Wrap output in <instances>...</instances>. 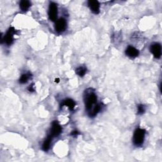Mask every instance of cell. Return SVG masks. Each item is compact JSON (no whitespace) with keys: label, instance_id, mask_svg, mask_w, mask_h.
Wrapping results in <instances>:
<instances>
[{"label":"cell","instance_id":"6da1fadb","mask_svg":"<svg viewBox=\"0 0 162 162\" xmlns=\"http://www.w3.org/2000/svg\"><path fill=\"white\" fill-rule=\"evenodd\" d=\"M84 101L86 109L88 112V114L91 112L93 108L97 104V96L91 88L86 89L84 93Z\"/></svg>","mask_w":162,"mask_h":162},{"label":"cell","instance_id":"7a4b0ae2","mask_svg":"<svg viewBox=\"0 0 162 162\" xmlns=\"http://www.w3.org/2000/svg\"><path fill=\"white\" fill-rule=\"evenodd\" d=\"M146 131L144 129H135L133 135V143L136 146H140L143 144L144 140Z\"/></svg>","mask_w":162,"mask_h":162},{"label":"cell","instance_id":"3957f363","mask_svg":"<svg viewBox=\"0 0 162 162\" xmlns=\"http://www.w3.org/2000/svg\"><path fill=\"white\" fill-rule=\"evenodd\" d=\"M49 18L51 21H55L58 15V7L56 3L51 2L49 6L48 10Z\"/></svg>","mask_w":162,"mask_h":162},{"label":"cell","instance_id":"277c9868","mask_svg":"<svg viewBox=\"0 0 162 162\" xmlns=\"http://www.w3.org/2000/svg\"><path fill=\"white\" fill-rule=\"evenodd\" d=\"M15 33H16V31L15 29H14V27H10L5 34L4 38H3V39L1 41V43H3V41H4V42L7 45L12 44L13 42V35Z\"/></svg>","mask_w":162,"mask_h":162},{"label":"cell","instance_id":"5b68a950","mask_svg":"<svg viewBox=\"0 0 162 162\" xmlns=\"http://www.w3.org/2000/svg\"><path fill=\"white\" fill-rule=\"evenodd\" d=\"M62 128L57 121H54L52 123V126L50 130V135L52 137H56L61 134Z\"/></svg>","mask_w":162,"mask_h":162},{"label":"cell","instance_id":"8992f818","mask_svg":"<svg viewBox=\"0 0 162 162\" xmlns=\"http://www.w3.org/2000/svg\"><path fill=\"white\" fill-rule=\"evenodd\" d=\"M150 51L154 55V58H160L161 55V46L159 43H154L150 46Z\"/></svg>","mask_w":162,"mask_h":162},{"label":"cell","instance_id":"52a82bcc","mask_svg":"<svg viewBox=\"0 0 162 162\" xmlns=\"http://www.w3.org/2000/svg\"><path fill=\"white\" fill-rule=\"evenodd\" d=\"M67 27V22L66 20L63 18H60L59 20L56 21L55 24V31L57 32H62L65 31Z\"/></svg>","mask_w":162,"mask_h":162},{"label":"cell","instance_id":"ba28073f","mask_svg":"<svg viewBox=\"0 0 162 162\" xmlns=\"http://www.w3.org/2000/svg\"><path fill=\"white\" fill-rule=\"evenodd\" d=\"M88 6L92 12L95 14H98L100 13V3L96 0H90L88 1Z\"/></svg>","mask_w":162,"mask_h":162},{"label":"cell","instance_id":"9c48e42d","mask_svg":"<svg viewBox=\"0 0 162 162\" xmlns=\"http://www.w3.org/2000/svg\"><path fill=\"white\" fill-rule=\"evenodd\" d=\"M126 54L127 56H129V57L131 58H136L139 55V52L136 48H135L134 47L132 46H129L126 50Z\"/></svg>","mask_w":162,"mask_h":162},{"label":"cell","instance_id":"30bf717a","mask_svg":"<svg viewBox=\"0 0 162 162\" xmlns=\"http://www.w3.org/2000/svg\"><path fill=\"white\" fill-rule=\"evenodd\" d=\"M52 136L50 134L48 135L47 138L45 139V141H44L43 146H42V149L44 151H47L48 149L50 148V145L51 143V140H52Z\"/></svg>","mask_w":162,"mask_h":162},{"label":"cell","instance_id":"8fae6325","mask_svg":"<svg viewBox=\"0 0 162 162\" xmlns=\"http://www.w3.org/2000/svg\"><path fill=\"white\" fill-rule=\"evenodd\" d=\"M101 108H102V104H101V103L97 104V103L95 105V107L93 108L91 112L89 113L88 115H89V116H91V117H95V116H96L97 114L101 111Z\"/></svg>","mask_w":162,"mask_h":162},{"label":"cell","instance_id":"7c38bea8","mask_svg":"<svg viewBox=\"0 0 162 162\" xmlns=\"http://www.w3.org/2000/svg\"><path fill=\"white\" fill-rule=\"evenodd\" d=\"M63 106H66L69 108L70 110H72V109H74L75 106V103L73 100L67 99L63 101V102L61 104V108L63 107Z\"/></svg>","mask_w":162,"mask_h":162},{"label":"cell","instance_id":"4fadbf2b","mask_svg":"<svg viewBox=\"0 0 162 162\" xmlns=\"http://www.w3.org/2000/svg\"><path fill=\"white\" fill-rule=\"evenodd\" d=\"M31 5V3L29 1H26V0H24V1H22L20 3V8L22 11H27Z\"/></svg>","mask_w":162,"mask_h":162},{"label":"cell","instance_id":"5bb4252c","mask_svg":"<svg viewBox=\"0 0 162 162\" xmlns=\"http://www.w3.org/2000/svg\"><path fill=\"white\" fill-rule=\"evenodd\" d=\"M31 77V74L28 72L27 74H24L22 75L21 77L20 78L19 82L20 84H25L28 81L29 79Z\"/></svg>","mask_w":162,"mask_h":162},{"label":"cell","instance_id":"9a60e30c","mask_svg":"<svg viewBox=\"0 0 162 162\" xmlns=\"http://www.w3.org/2000/svg\"><path fill=\"white\" fill-rule=\"evenodd\" d=\"M86 71H87V69H86V68L84 66H82V67L77 68L76 70H75V72H76V74L78 75H79L80 77H83L84 75L86 74Z\"/></svg>","mask_w":162,"mask_h":162},{"label":"cell","instance_id":"2e32d148","mask_svg":"<svg viewBox=\"0 0 162 162\" xmlns=\"http://www.w3.org/2000/svg\"><path fill=\"white\" fill-rule=\"evenodd\" d=\"M145 108L143 104H139L137 106V113L139 115H142L144 113Z\"/></svg>","mask_w":162,"mask_h":162},{"label":"cell","instance_id":"e0dca14e","mask_svg":"<svg viewBox=\"0 0 162 162\" xmlns=\"http://www.w3.org/2000/svg\"><path fill=\"white\" fill-rule=\"evenodd\" d=\"M27 89L29 90V91H30V92L34 91V84H32L31 85H30L28 87Z\"/></svg>","mask_w":162,"mask_h":162},{"label":"cell","instance_id":"ac0fdd59","mask_svg":"<svg viewBox=\"0 0 162 162\" xmlns=\"http://www.w3.org/2000/svg\"><path fill=\"white\" fill-rule=\"evenodd\" d=\"M78 134H79V132L77 130H74L71 133V135H73V136H77Z\"/></svg>","mask_w":162,"mask_h":162},{"label":"cell","instance_id":"d6986e66","mask_svg":"<svg viewBox=\"0 0 162 162\" xmlns=\"http://www.w3.org/2000/svg\"><path fill=\"white\" fill-rule=\"evenodd\" d=\"M60 81V79H55V82H57V83H58Z\"/></svg>","mask_w":162,"mask_h":162}]
</instances>
